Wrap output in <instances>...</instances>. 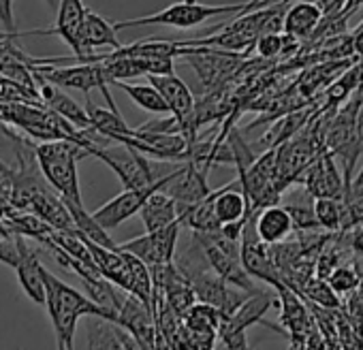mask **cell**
<instances>
[{
	"mask_svg": "<svg viewBox=\"0 0 363 350\" xmlns=\"http://www.w3.org/2000/svg\"><path fill=\"white\" fill-rule=\"evenodd\" d=\"M0 22H3V30L18 33L13 18V0H0Z\"/></svg>",
	"mask_w": 363,
	"mask_h": 350,
	"instance_id": "e575fe53",
	"label": "cell"
},
{
	"mask_svg": "<svg viewBox=\"0 0 363 350\" xmlns=\"http://www.w3.org/2000/svg\"><path fill=\"white\" fill-rule=\"evenodd\" d=\"M35 156L48 184L62 197V201L84 203L77 178V160L88 156L84 147L67 139L41 141L35 145Z\"/></svg>",
	"mask_w": 363,
	"mask_h": 350,
	"instance_id": "3957f363",
	"label": "cell"
},
{
	"mask_svg": "<svg viewBox=\"0 0 363 350\" xmlns=\"http://www.w3.org/2000/svg\"><path fill=\"white\" fill-rule=\"evenodd\" d=\"M16 244H18V280L26 293L28 299H33L37 305L45 307L48 301V288H45V267L39 261V252L35 248L28 246L26 237L16 235Z\"/></svg>",
	"mask_w": 363,
	"mask_h": 350,
	"instance_id": "9a60e30c",
	"label": "cell"
},
{
	"mask_svg": "<svg viewBox=\"0 0 363 350\" xmlns=\"http://www.w3.org/2000/svg\"><path fill=\"white\" fill-rule=\"evenodd\" d=\"M278 305V293H269V290H259V293H252L248 295V299L231 314V316H225V320L220 324L225 327H231V329H250L255 324H265L274 331H280V327L272 324L265 320V314L269 307Z\"/></svg>",
	"mask_w": 363,
	"mask_h": 350,
	"instance_id": "ac0fdd59",
	"label": "cell"
},
{
	"mask_svg": "<svg viewBox=\"0 0 363 350\" xmlns=\"http://www.w3.org/2000/svg\"><path fill=\"white\" fill-rule=\"evenodd\" d=\"M0 171H3V173H9L11 169H9V166H7V164L3 162V160H0Z\"/></svg>",
	"mask_w": 363,
	"mask_h": 350,
	"instance_id": "f35d334b",
	"label": "cell"
},
{
	"mask_svg": "<svg viewBox=\"0 0 363 350\" xmlns=\"http://www.w3.org/2000/svg\"><path fill=\"white\" fill-rule=\"evenodd\" d=\"M147 79L164 96V101H167V105L171 109V115L182 126V135L189 139V145L193 141H197V128H199L197 126V103H195V96H193L191 88L182 81L175 73L147 75Z\"/></svg>",
	"mask_w": 363,
	"mask_h": 350,
	"instance_id": "8992f818",
	"label": "cell"
},
{
	"mask_svg": "<svg viewBox=\"0 0 363 350\" xmlns=\"http://www.w3.org/2000/svg\"><path fill=\"white\" fill-rule=\"evenodd\" d=\"M214 212H216L220 227L233 225V222H246L255 214L250 208V201L242 188L240 178L225 184L223 188L214 191Z\"/></svg>",
	"mask_w": 363,
	"mask_h": 350,
	"instance_id": "d6986e66",
	"label": "cell"
},
{
	"mask_svg": "<svg viewBox=\"0 0 363 350\" xmlns=\"http://www.w3.org/2000/svg\"><path fill=\"white\" fill-rule=\"evenodd\" d=\"M0 263H5L16 269L18 265V244L13 237H0Z\"/></svg>",
	"mask_w": 363,
	"mask_h": 350,
	"instance_id": "836d02e7",
	"label": "cell"
},
{
	"mask_svg": "<svg viewBox=\"0 0 363 350\" xmlns=\"http://www.w3.org/2000/svg\"><path fill=\"white\" fill-rule=\"evenodd\" d=\"M65 203H67V208H69V212H71V216H73V220H75L77 231H79L84 237L92 239L94 244L107 246V248H118V244L109 237L107 229H103V227L99 225V220H96L92 214L86 212L84 203H73V201H65Z\"/></svg>",
	"mask_w": 363,
	"mask_h": 350,
	"instance_id": "83f0119b",
	"label": "cell"
},
{
	"mask_svg": "<svg viewBox=\"0 0 363 350\" xmlns=\"http://www.w3.org/2000/svg\"><path fill=\"white\" fill-rule=\"evenodd\" d=\"M39 92H41V98L43 103L54 109L58 115H62L65 120H69L71 124H75L77 128H92V122H90V115H88V109H84L77 101H73L62 88L50 84V81H39Z\"/></svg>",
	"mask_w": 363,
	"mask_h": 350,
	"instance_id": "ffe728a7",
	"label": "cell"
},
{
	"mask_svg": "<svg viewBox=\"0 0 363 350\" xmlns=\"http://www.w3.org/2000/svg\"><path fill=\"white\" fill-rule=\"evenodd\" d=\"M175 169H177V166H175ZM175 169H173V171H175ZM173 171H171V173H173ZM171 173H167L158 184H154V186H150V188H139V191H124V193H120L118 197H113L111 201H107L103 208H99L96 212H92V216H94V218L99 220V225H101L103 229H107V231L120 227L122 222H126L128 218H133L135 214L141 212V208H143V203L150 199V195H154V193H158V191H162V188L167 186V182L171 180Z\"/></svg>",
	"mask_w": 363,
	"mask_h": 350,
	"instance_id": "7c38bea8",
	"label": "cell"
},
{
	"mask_svg": "<svg viewBox=\"0 0 363 350\" xmlns=\"http://www.w3.org/2000/svg\"><path fill=\"white\" fill-rule=\"evenodd\" d=\"M113 324L126 329L130 335H135L139 341H143L145 346H150L154 350L156 339H158V327H156L154 312L147 303H143L135 295H130V293L126 295L122 310L118 314V320Z\"/></svg>",
	"mask_w": 363,
	"mask_h": 350,
	"instance_id": "2e32d148",
	"label": "cell"
},
{
	"mask_svg": "<svg viewBox=\"0 0 363 350\" xmlns=\"http://www.w3.org/2000/svg\"><path fill=\"white\" fill-rule=\"evenodd\" d=\"M218 341L223 344V350H250L248 339H246V329H231V327L220 324Z\"/></svg>",
	"mask_w": 363,
	"mask_h": 350,
	"instance_id": "1f68e13d",
	"label": "cell"
},
{
	"mask_svg": "<svg viewBox=\"0 0 363 350\" xmlns=\"http://www.w3.org/2000/svg\"><path fill=\"white\" fill-rule=\"evenodd\" d=\"M9 35H13V33H7V30H0V41H3V39H7Z\"/></svg>",
	"mask_w": 363,
	"mask_h": 350,
	"instance_id": "ab89813d",
	"label": "cell"
},
{
	"mask_svg": "<svg viewBox=\"0 0 363 350\" xmlns=\"http://www.w3.org/2000/svg\"><path fill=\"white\" fill-rule=\"evenodd\" d=\"M255 225H257V233L265 244H280L284 242L293 231V218L289 214V210L284 205H269L261 212H255Z\"/></svg>",
	"mask_w": 363,
	"mask_h": 350,
	"instance_id": "7402d4cb",
	"label": "cell"
},
{
	"mask_svg": "<svg viewBox=\"0 0 363 350\" xmlns=\"http://www.w3.org/2000/svg\"><path fill=\"white\" fill-rule=\"evenodd\" d=\"M314 201L316 199L308 193V188L297 184V188H293L291 195L282 203L289 210L295 229L301 233H310V231L320 229V225L316 220V212H314Z\"/></svg>",
	"mask_w": 363,
	"mask_h": 350,
	"instance_id": "d4e9b609",
	"label": "cell"
},
{
	"mask_svg": "<svg viewBox=\"0 0 363 350\" xmlns=\"http://www.w3.org/2000/svg\"><path fill=\"white\" fill-rule=\"evenodd\" d=\"M357 30H363V22H361V24H359V28H357Z\"/></svg>",
	"mask_w": 363,
	"mask_h": 350,
	"instance_id": "b9f144b4",
	"label": "cell"
},
{
	"mask_svg": "<svg viewBox=\"0 0 363 350\" xmlns=\"http://www.w3.org/2000/svg\"><path fill=\"white\" fill-rule=\"evenodd\" d=\"M45 288H48L45 307L56 331V341H62L69 350H75V329L79 318L84 316L105 318V314L88 295L69 286L48 269H45Z\"/></svg>",
	"mask_w": 363,
	"mask_h": 350,
	"instance_id": "6da1fadb",
	"label": "cell"
},
{
	"mask_svg": "<svg viewBox=\"0 0 363 350\" xmlns=\"http://www.w3.org/2000/svg\"><path fill=\"white\" fill-rule=\"evenodd\" d=\"M363 5V0H346L344 3V9H342V13L344 16H352L359 7Z\"/></svg>",
	"mask_w": 363,
	"mask_h": 350,
	"instance_id": "d590c367",
	"label": "cell"
},
{
	"mask_svg": "<svg viewBox=\"0 0 363 350\" xmlns=\"http://www.w3.org/2000/svg\"><path fill=\"white\" fill-rule=\"evenodd\" d=\"M58 350H69V348H67V346H65L62 341H58Z\"/></svg>",
	"mask_w": 363,
	"mask_h": 350,
	"instance_id": "60d3db41",
	"label": "cell"
},
{
	"mask_svg": "<svg viewBox=\"0 0 363 350\" xmlns=\"http://www.w3.org/2000/svg\"><path fill=\"white\" fill-rule=\"evenodd\" d=\"M327 282H329V286H331L337 295H348V293H352V290L359 286L361 278H359V273H357L352 267L340 265V267H335V269L331 271V276L327 278Z\"/></svg>",
	"mask_w": 363,
	"mask_h": 350,
	"instance_id": "4dcf8cb0",
	"label": "cell"
},
{
	"mask_svg": "<svg viewBox=\"0 0 363 350\" xmlns=\"http://www.w3.org/2000/svg\"><path fill=\"white\" fill-rule=\"evenodd\" d=\"M352 39H354V52L363 58V30H357Z\"/></svg>",
	"mask_w": 363,
	"mask_h": 350,
	"instance_id": "8d00e7d4",
	"label": "cell"
},
{
	"mask_svg": "<svg viewBox=\"0 0 363 350\" xmlns=\"http://www.w3.org/2000/svg\"><path fill=\"white\" fill-rule=\"evenodd\" d=\"M208 166L195 162V160H184L173 173L162 193L173 197L179 205H193L203 201L206 197L212 195V188L208 184Z\"/></svg>",
	"mask_w": 363,
	"mask_h": 350,
	"instance_id": "30bf717a",
	"label": "cell"
},
{
	"mask_svg": "<svg viewBox=\"0 0 363 350\" xmlns=\"http://www.w3.org/2000/svg\"><path fill=\"white\" fill-rule=\"evenodd\" d=\"M86 109H88V115H90V122H92V128L103 135L105 139H113L118 143H126L130 137H135V128H130L122 113L120 111H113V109H103V107H96L90 96H86Z\"/></svg>",
	"mask_w": 363,
	"mask_h": 350,
	"instance_id": "cb8c5ba5",
	"label": "cell"
},
{
	"mask_svg": "<svg viewBox=\"0 0 363 350\" xmlns=\"http://www.w3.org/2000/svg\"><path fill=\"white\" fill-rule=\"evenodd\" d=\"M182 58L197 71V77L206 88L218 84L227 71H233V67L242 62V56L238 52H225L218 47H189L186 56Z\"/></svg>",
	"mask_w": 363,
	"mask_h": 350,
	"instance_id": "5bb4252c",
	"label": "cell"
},
{
	"mask_svg": "<svg viewBox=\"0 0 363 350\" xmlns=\"http://www.w3.org/2000/svg\"><path fill=\"white\" fill-rule=\"evenodd\" d=\"M278 293V305H280V322L284 327V331L289 333L291 341H301L308 344L310 335H312V314L308 312V303L306 299L293 290L291 286H280L276 288Z\"/></svg>",
	"mask_w": 363,
	"mask_h": 350,
	"instance_id": "4fadbf2b",
	"label": "cell"
},
{
	"mask_svg": "<svg viewBox=\"0 0 363 350\" xmlns=\"http://www.w3.org/2000/svg\"><path fill=\"white\" fill-rule=\"evenodd\" d=\"M82 47H84V56L88 58V62H101L105 58V54H101V56L94 54V50H99V47L120 50L122 43L118 39L116 24H111L103 16L88 9L86 20H84V28H82Z\"/></svg>",
	"mask_w": 363,
	"mask_h": 350,
	"instance_id": "e0dca14e",
	"label": "cell"
},
{
	"mask_svg": "<svg viewBox=\"0 0 363 350\" xmlns=\"http://www.w3.org/2000/svg\"><path fill=\"white\" fill-rule=\"evenodd\" d=\"M242 265L255 280L269 284L274 290L284 286V278H282L278 265L274 263L269 244H265L257 233L255 214L248 218V222L242 231Z\"/></svg>",
	"mask_w": 363,
	"mask_h": 350,
	"instance_id": "52a82bcc",
	"label": "cell"
},
{
	"mask_svg": "<svg viewBox=\"0 0 363 350\" xmlns=\"http://www.w3.org/2000/svg\"><path fill=\"white\" fill-rule=\"evenodd\" d=\"M45 3L52 11H58V7H60V0H45Z\"/></svg>",
	"mask_w": 363,
	"mask_h": 350,
	"instance_id": "74e56055",
	"label": "cell"
},
{
	"mask_svg": "<svg viewBox=\"0 0 363 350\" xmlns=\"http://www.w3.org/2000/svg\"><path fill=\"white\" fill-rule=\"evenodd\" d=\"M35 77L37 81H50L58 88H71V90H82L86 96H90V92L94 88L101 90V94L105 96L109 109L118 111L116 101L109 92V77L105 73L103 62H86V64H69V67H56V64H37L35 67Z\"/></svg>",
	"mask_w": 363,
	"mask_h": 350,
	"instance_id": "5b68a950",
	"label": "cell"
},
{
	"mask_svg": "<svg viewBox=\"0 0 363 350\" xmlns=\"http://www.w3.org/2000/svg\"><path fill=\"white\" fill-rule=\"evenodd\" d=\"M306 350H316V348H306Z\"/></svg>",
	"mask_w": 363,
	"mask_h": 350,
	"instance_id": "7bdbcfd3",
	"label": "cell"
},
{
	"mask_svg": "<svg viewBox=\"0 0 363 350\" xmlns=\"http://www.w3.org/2000/svg\"><path fill=\"white\" fill-rule=\"evenodd\" d=\"M325 13L314 0H297L284 13V33L297 39H310L318 30Z\"/></svg>",
	"mask_w": 363,
	"mask_h": 350,
	"instance_id": "44dd1931",
	"label": "cell"
},
{
	"mask_svg": "<svg viewBox=\"0 0 363 350\" xmlns=\"http://www.w3.org/2000/svg\"><path fill=\"white\" fill-rule=\"evenodd\" d=\"M113 86H118L122 92H126V94H128V98H130L137 107H141V109H145V111H150V113H156V115L171 113V109H169V105H167L164 96H162V94H160V90H158V88H154L152 84H128V81H116Z\"/></svg>",
	"mask_w": 363,
	"mask_h": 350,
	"instance_id": "484cf974",
	"label": "cell"
},
{
	"mask_svg": "<svg viewBox=\"0 0 363 350\" xmlns=\"http://www.w3.org/2000/svg\"><path fill=\"white\" fill-rule=\"evenodd\" d=\"M261 7V0H246V3H227V5H206L199 0H182V3L169 5L152 16L128 20V22H116L118 30L124 28H137V26H169L177 30H189L206 24L208 20H216L223 16H240L248 13L252 9Z\"/></svg>",
	"mask_w": 363,
	"mask_h": 350,
	"instance_id": "7a4b0ae2",
	"label": "cell"
},
{
	"mask_svg": "<svg viewBox=\"0 0 363 350\" xmlns=\"http://www.w3.org/2000/svg\"><path fill=\"white\" fill-rule=\"evenodd\" d=\"M189 282L195 288L197 301H203V303L214 305L225 316H231L248 299V293H244V290L231 286L229 282H225L212 267L210 269H203V271H199L195 276H191Z\"/></svg>",
	"mask_w": 363,
	"mask_h": 350,
	"instance_id": "8fae6325",
	"label": "cell"
},
{
	"mask_svg": "<svg viewBox=\"0 0 363 350\" xmlns=\"http://www.w3.org/2000/svg\"><path fill=\"white\" fill-rule=\"evenodd\" d=\"M139 214H141L145 231H158L179 220V203L167 193L158 191L150 195V199L143 203Z\"/></svg>",
	"mask_w": 363,
	"mask_h": 350,
	"instance_id": "603a6c76",
	"label": "cell"
},
{
	"mask_svg": "<svg viewBox=\"0 0 363 350\" xmlns=\"http://www.w3.org/2000/svg\"><path fill=\"white\" fill-rule=\"evenodd\" d=\"M361 118H363V109H361Z\"/></svg>",
	"mask_w": 363,
	"mask_h": 350,
	"instance_id": "ee69618b",
	"label": "cell"
},
{
	"mask_svg": "<svg viewBox=\"0 0 363 350\" xmlns=\"http://www.w3.org/2000/svg\"><path fill=\"white\" fill-rule=\"evenodd\" d=\"M11 101H26V103H43L41 92L33 90L28 86H22L13 81L11 77L0 73V103H11Z\"/></svg>",
	"mask_w": 363,
	"mask_h": 350,
	"instance_id": "f546056e",
	"label": "cell"
},
{
	"mask_svg": "<svg viewBox=\"0 0 363 350\" xmlns=\"http://www.w3.org/2000/svg\"><path fill=\"white\" fill-rule=\"evenodd\" d=\"M179 229H182V222L177 220V222H173V225H169L164 229L145 231V235H141V237L118 244V248L139 256L150 267L152 265H162V263H173Z\"/></svg>",
	"mask_w": 363,
	"mask_h": 350,
	"instance_id": "9c48e42d",
	"label": "cell"
},
{
	"mask_svg": "<svg viewBox=\"0 0 363 350\" xmlns=\"http://www.w3.org/2000/svg\"><path fill=\"white\" fill-rule=\"evenodd\" d=\"M297 184L306 186L314 199H346V180H342L333 152H320L312 160V164L301 173Z\"/></svg>",
	"mask_w": 363,
	"mask_h": 350,
	"instance_id": "ba28073f",
	"label": "cell"
},
{
	"mask_svg": "<svg viewBox=\"0 0 363 350\" xmlns=\"http://www.w3.org/2000/svg\"><path fill=\"white\" fill-rule=\"evenodd\" d=\"M257 54L261 58H278L282 56V33H265L255 43Z\"/></svg>",
	"mask_w": 363,
	"mask_h": 350,
	"instance_id": "d6a6232c",
	"label": "cell"
},
{
	"mask_svg": "<svg viewBox=\"0 0 363 350\" xmlns=\"http://www.w3.org/2000/svg\"><path fill=\"white\" fill-rule=\"evenodd\" d=\"M314 212H316V220H318L320 229H325L327 233H335V231H344V229L352 227L348 208L340 199H327V197L316 199Z\"/></svg>",
	"mask_w": 363,
	"mask_h": 350,
	"instance_id": "4316f807",
	"label": "cell"
},
{
	"mask_svg": "<svg viewBox=\"0 0 363 350\" xmlns=\"http://www.w3.org/2000/svg\"><path fill=\"white\" fill-rule=\"evenodd\" d=\"M90 156L103 160L124 186V191H139V188H150L154 184H158L167 173H171L173 169L164 166V160H156V164L141 154L139 149L120 143V147H103L96 145L92 147Z\"/></svg>",
	"mask_w": 363,
	"mask_h": 350,
	"instance_id": "277c9868",
	"label": "cell"
},
{
	"mask_svg": "<svg viewBox=\"0 0 363 350\" xmlns=\"http://www.w3.org/2000/svg\"><path fill=\"white\" fill-rule=\"evenodd\" d=\"M214 350H216V348H214Z\"/></svg>",
	"mask_w": 363,
	"mask_h": 350,
	"instance_id": "f6af8a7d",
	"label": "cell"
},
{
	"mask_svg": "<svg viewBox=\"0 0 363 350\" xmlns=\"http://www.w3.org/2000/svg\"><path fill=\"white\" fill-rule=\"evenodd\" d=\"M299 295H301L306 301H310V303H314V305H318V307H323V310H337V307L342 305L340 295L329 286L327 280H323V278H318V276H312V278L299 288Z\"/></svg>",
	"mask_w": 363,
	"mask_h": 350,
	"instance_id": "f1b7e54d",
	"label": "cell"
}]
</instances>
